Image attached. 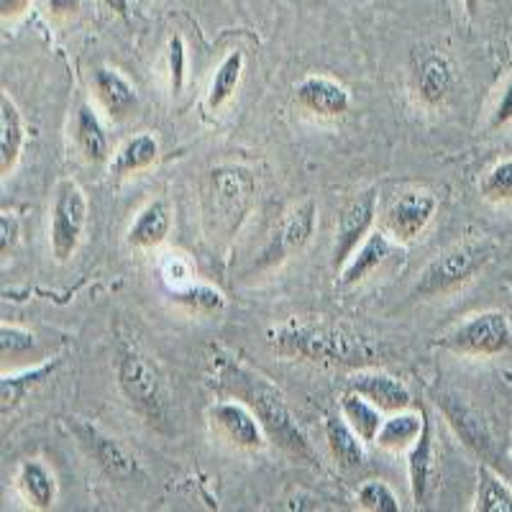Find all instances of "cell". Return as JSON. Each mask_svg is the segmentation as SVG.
Returning <instances> with one entry per match:
<instances>
[{"instance_id": "12", "label": "cell", "mask_w": 512, "mask_h": 512, "mask_svg": "<svg viewBox=\"0 0 512 512\" xmlns=\"http://www.w3.org/2000/svg\"><path fill=\"white\" fill-rule=\"evenodd\" d=\"M436 210L438 200L428 190L402 192L384 213V231L397 241L418 239L420 233L431 226Z\"/></svg>"}, {"instance_id": "8", "label": "cell", "mask_w": 512, "mask_h": 512, "mask_svg": "<svg viewBox=\"0 0 512 512\" xmlns=\"http://www.w3.org/2000/svg\"><path fill=\"white\" fill-rule=\"evenodd\" d=\"M315 228H318V205H315V200H305V203L295 205L274 226L272 236H269V241L264 244L262 254H259V259L254 264L256 272L280 267L282 262H287V259L297 256L300 251H305V246L313 239Z\"/></svg>"}, {"instance_id": "10", "label": "cell", "mask_w": 512, "mask_h": 512, "mask_svg": "<svg viewBox=\"0 0 512 512\" xmlns=\"http://www.w3.org/2000/svg\"><path fill=\"white\" fill-rule=\"evenodd\" d=\"M374 218H377V190H367L364 195L351 200L344 208V213L338 216L336 226V244H333L331 264L333 269H344L354 251L359 249L367 236L372 233Z\"/></svg>"}, {"instance_id": "20", "label": "cell", "mask_w": 512, "mask_h": 512, "mask_svg": "<svg viewBox=\"0 0 512 512\" xmlns=\"http://www.w3.org/2000/svg\"><path fill=\"white\" fill-rule=\"evenodd\" d=\"M24 116L8 93L0 95V175L8 177L24 152Z\"/></svg>"}, {"instance_id": "29", "label": "cell", "mask_w": 512, "mask_h": 512, "mask_svg": "<svg viewBox=\"0 0 512 512\" xmlns=\"http://www.w3.org/2000/svg\"><path fill=\"white\" fill-rule=\"evenodd\" d=\"M474 512H512V487L487 461L477 466Z\"/></svg>"}, {"instance_id": "34", "label": "cell", "mask_w": 512, "mask_h": 512, "mask_svg": "<svg viewBox=\"0 0 512 512\" xmlns=\"http://www.w3.org/2000/svg\"><path fill=\"white\" fill-rule=\"evenodd\" d=\"M356 500L369 512H400V502H397L395 492L379 479H369V482L361 484Z\"/></svg>"}, {"instance_id": "39", "label": "cell", "mask_w": 512, "mask_h": 512, "mask_svg": "<svg viewBox=\"0 0 512 512\" xmlns=\"http://www.w3.org/2000/svg\"><path fill=\"white\" fill-rule=\"evenodd\" d=\"M29 6L31 0H0V16H3V21H11V18L21 16Z\"/></svg>"}, {"instance_id": "4", "label": "cell", "mask_w": 512, "mask_h": 512, "mask_svg": "<svg viewBox=\"0 0 512 512\" xmlns=\"http://www.w3.org/2000/svg\"><path fill=\"white\" fill-rule=\"evenodd\" d=\"M495 256V244L487 239H466L448 246L418 277L410 297H438L474 280Z\"/></svg>"}, {"instance_id": "28", "label": "cell", "mask_w": 512, "mask_h": 512, "mask_svg": "<svg viewBox=\"0 0 512 512\" xmlns=\"http://www.w3.org/2000/svg\"><path fill=\"white\" fill-rule=\"evenodd\" d=\"M341 405V415L349 420V425L364 438V443H374L379 436V428H382L384 418H382V410L369 402L367 397H361L359 392H351L346 390L338 400Z\"/></svg>"}, {"instance_id": "5", "label": "cell", "mask_w": 512, "mask_h": 512, "mask_svg": "<svg viewBox=\"0 0 512 512\" xmlns=\"http://www.w3.org/2000/svg\"><path fill=\"white\" fill-rule=\"evenodd\" d=\"M118 387L128 405L149 423L162 425L169 418V395L162 372L139 349H123L116 364Z\"/></svg>"}, {"instance_id": "31", "label": "cell", "mask_w": 512, "mask_h": 512, "mask_svg": "<svg viewBox=\"0 0 512 512\" xmlns=\"http://www.w3.org/2000/svg\"><path fill=\"white\" fill-rule=\"evenodd\" d=\"M39 354V338L34 336L26 328L11 326V323H3L0 326V359H3V369H8V364H16V361L26 359V356Z\"/></svg>"}, {"instance_id": "22", "label": "cell", "mask_w": 512, "mask_h": 512, "mask_svg": "<svg viewBox=\"0 0 512 512\" xmlns=\"http://www.w3.org/2000/svg\"><path fill=\"white\" fill-rule=\"evenodd\" d=\"M326 443L333 461L341 469H346V472L359 469L364 464V459H367L364 438L351 428L344 415H326Z\"/></svg>"}, {"instance_id": "26", "label": "cell", "mask_w": 512, "mask_h": 512, "mask_svg": "<svg viewBox=\"0 0 512 512\" xmlns=\"http://www.w3.org/2000/svg\"><path fill=\"white\" fill-rule=\"evenodd\" d=\"M159 159V141L149 131H141L134 139H128L126 144L116 152V157L108 162V172L113 177H128L136 172L152 167Z\"/></svg>"}, {"instance_id": "25", "label": "cell", "mask_w": 512, "mask_h": 512, "mask_svg": "<svg viewBox=\"0 0 512 512\" xmlns=\"http://www.w3.org/2000/svg\"><path fill=\"white\" fill-rule=\"evenodd\" d=\"M75 141L85 162L90 164H105L111 162V141L105 134L103 123H100L98 113L93 111V105L82 103L75 113Z\"/></svg>"}, {"instance_id": "7", "label": "cell", "mask_w": 512, "mask_h": 512, "mask_svg": "<svg viewBox=\"0 0 512 512\" xmlns=\"http://www.w3.org/2000/svg\"><path fill=\"white\" fill-rule=\"evenodd\" d=\"M88 223V198L75 180H62L54 190L49 244L57 262H70Z\"/></svg>"}, {"instance_id": "9", "label": "cell", "mask_w": 512, "mask_h": 512, "mask_svg": "<svg viewBox=\"0 0 512 512\" xmlns=\"http://www.w3.org/2000/svg\"><path fill=\"white\" fill-rule=\"evenodd\" d=\"M436 405L443 413V418H446V423L451 425V431L459 436V441L464 443L472 454H477L479 459L484 461H489L495 456V436H492V428H489L482 410L474 408L472 402L466 400L464 395L451 390L438 392Z\"/></svg>"}, {"instance_id": "35", "label": "cell", "mask_w": 512, "mask_h": 512, "mask_svg": "<svg viewBox=\"0 0 512 512\" xmlns=\"http://www.w3.org/2000/svg\"><path fill=\"white\" fill-rule=\"evenodd\" d=\"M167 62H169V85H172V93L177 95L182 93V88H185V75H187V49L180 34H175L172 39H169Z\"/></svg>"}, {"instance_id": "14", "label": "cell", "mask_w": 512, "mask_h": 512, "mask_svg": "<svg viewBox=\"0 0 512 512\" xmlns=\"http://www.w3.org/2000/svg\"><path fill=\"white\" fill-rule=\"evenodd\" d=\"M346 390L367 397L382 413H397V410H408L413 405V395H410L408 384L392 377V374L382 372L379 367L356 369L349 377V382H346Z\"/></svg>"}, {"instance_id": "2", "label": "cell", "mask_w": 512, "mask_h": 512, "mask_svg": "<svg viewBox=\"0 0 512 512\" xmlns=\"http://www.w3.org/2000/svg\"><path fill=\"white\" fill-rule=\"evenodd\" d=\"M269 349L285 359L310 361L320 367H382L387 346L369 333L328 320H290L267 331Z\"/></svg>"}, {"instance_id": "6", "label": "cell", "mask_w": 512, "mask_h": 512, "mask_svg": "<svg viewBox=\"0 0 512 512\" xmlns=\"http://www.w3.org/2000/svg\"><path fill=\"white\" fill-rule=\"evenodd\" d=\"M438 346L459 356H500L512 346V326L502 310L477 313L438 338Z\"/></svg>"}, {"instance_id": "24", "label": "cell", "mask_w": 512, "mask_h": 512, "mask_svg": "<svg viewBox=\"0 0 512 512\" xmlns=\"http://www.w3.org/2000/svg\"><path fill=\"white\" fill-rule=\"evenodd\" d=\"M18 489L29 507L34 510H52L57 505V477L44 461L29 459L18 469Z\"/></svg>"}, {"instance_id": "36", "label": "cell", "mask_w": 512, "mask_h": 512, "mask_svg": "<svg viewBox=\"0 0 512 512\" xmlns=\"http://www.w3.org/2000/svg\"><path fill=\"white\" fill-rule=\"evenodd\" d=\"M512 121V72L507 77L505 88H502L500 100H497L495 111L489 116V131H497V128L507 126Z\"/></svg>"}, {"instance_id": "13", "label": "cell", "mask_w": 512, "mask_h": 512, "mask_svg": "<svg viewBox=\"0 0 512 512\" xmlns=\"http://www.w3.org/2000/svg\"><path fill=\"white\" fill-rule=\"evenodd\" d=\"M75 436L80 438L82 448L88 451L90 459L103 469L111 479H131L139 472V464H136L134 454L128 451L123 443H118L116 438H111L108 433H103L100 428L90 423H75L72 425Z\"/></svg>"}, {"instance_id": "27", "label": "cell", "mask_w": 512, "mask_h": 512, "mask_svg": "<svg viewBox=\"0 0 512 512\" xmlns=\"http://www.w3.org/2000/svg\"><path fill=\"white\" fill-rule=\"evenodd\" d=\"M423 423L425 410H420V413H410V408L397 410V413H392L390 418L384 420L374 443H379L384 451H395V454L410 451L413 443L420 438V433H423Z\"/></svg>"}, {"instance_id": "41", "label": "cell", "mask_w": 512, "mask_h": 512, "mask_svg": "<svg viewBox=\"0 0 512 512\" xmlns=\"http://www.w3.org/2000/svg\"><path fill=\"white\" fill-rule=\"evenodd\" d=\"M464 6L469 11V16H474L479 11V6H482V0H464Z\"/></svg>"}, {"instance_id": "33", "label": "cell", "mask_w": 512, "mask_h": 512, "mask_svg": "<svg viewBox=\"0 0 512 512\" xmlns=\"http://www.w3.org/2000/svg\"><path fill=\"white\" fill-rule=\"evenodd\" d=\"M482 195L492 203H512V157L497 162L484 175Z\"/></svg>"}, {"instance_id": "21", "label": "cell", "mask_w": 512, "mask_h": 512, "mask_svg": "<svg viewBox=\"0 0 512 512\" xmlns=\"http://www.w3.org/2000/svg\"><path fill=\"white\" fill-rule=\"evenodd\" d=\"M454 67L443 54H428L420 62L418 75H415V88H418V98L423 100L428 108L446 103V98L454 90Z\"/></svg>"}, {"instance_id": "3", "label": "cell", "mask_w": 512, "mask_h": 512, "mask_svg": "<svg viewBox=\"0 0 512 512\" xmlns=\"http://www.w3.org/2000/svg\"><path fill=\"white\" fill-rule=\"evenodd\" d=\"M254 195L256 180L251 169L236 164L210 169L203 187V221L208 239L228 244L244 226L254 205Z\"/></svg>"}, {"instance_id": "15", "label": "cell", "mask_w": 512, "mask_h": 512, "mask_svg": "<svg viewBox=\"0 0 512 512\" xmlns=\"http://www.w3.org/2000/svg\"><path fill=\"white\" fill-rule=\"evenodd\" d=\"M438 456H436V441H433V423L425 413L423 433L413 448L408 451V477H410V492H413L415 505H428L433 489H436L438 479Z\"/></svg>"}, {"instance_id": "1", "label": "cell", "mask_w": 512, "mask_h": 512, "mask_svg": "<svg viewBox=\"0 0 512 512\" xmlns=\"http://www.w3.org/2000/svg\"><path fill=\"white\" fill-rule=\"evenodd\" d=\"M210 382L221 395L249 405L251 413L262 423L272 446H277L297 461L318 464L313 443L308 441L303 428L297 425L287 397L262 372L246 367L244 361L233 359V356L218 354L213 356V379Z\"/></svg>"}, {"instance_id": "17", "label": "cell", "mask_w": 512, "mask_h": 512, "mask_svg": "<svg viewBox=\"0 0 512 512\" xmlns=\"http://www.w3.org/2000/svg\"><path fill=\"white\" fill-rule=\"evenodd\" d=\"M93 90L98 103L103 105V111L116 123L126 121L139 105V93H136L134 85L111 67H98L93 72Z\"/></svg>"}, {"instance_id": "16", "label": "cell", "mask_w": 512, "mask_h": 512, "mask_svg": "<svg viewBox=\"0 0 512 512\" xmlns=\"http://www.w3.org/2000/svg\"><path fill=\"white\" fill-rule=\"evenodd\" d=\"M295 98L300 108L323 118H338L349 113L351 95L344 85H338L331 77L310 75L297 82Z\"/></svg>"}, {"instance_id": "38", "label": "cell", "mask_w": 512, "mask_h": 512, "mask_svg": "<svg viewBox=\"0 0 512 512\" xmlns=\"http://www.w3.org/2000/svg\"><path fill=\"white\" fill-rule=\"evenodd\" d=\"M82 8V0H49V13L57 18L77 16Z\"/></svg>"}, {"instance_id": "18", "label": "cell", "mask_w": 512, "mask_h": 512, "mask_svg": "<svg viewBox=\"0 0 512 512\" xmlns=\"http://www.w3.org/2000/svg\"><path fill=\"white\" fill-rule=\"evenodd\" d=\"M172 221H175L172 203L164 198L152 200V203L146 205L139 216L134 218L131 228H128V246H136V249H154V246L164 244L169 231H172Z\"/></svg>"}, {"instance_id": "19", "label": "cell", "mask_w": 512, "mask_h": 512, "mask_svg": "<svg viewBox=\"0 0 512 512\" xmlns=\"http://www.w3.org/2000/svg\"><path fill=\"white\" fill-rule=\"evenodd\" d=\"M59 367H62V359H52L44 361V364H39V367L34 369H24V372L18 374L3 372V379H0V413H3V418L16 413V410L24 405L26 397H29L36 387H41V384L47 382V379H52Z\"/></svg>"}, {"instance_id": "11", "label": "cell", "mask_w": 512, "mask_h": 512, "mask_svg": "<svg viewBox=\"0 0 512 512\" xmlns=\"http://www.w3.org/2000/svg\"><path fill=\"white\" fill-rule=\"evenodd\" d=\"M208 418L216 425V431L239 451H262L269 443L259 418L241 400H218L216 405H210Z\"/></svg>"}, {"instance_id": "30", "label": "cell", "mask_w": 512, "mask_h": 512, "mask_svg": "<svg viewBox=\"0 0 512 512\" xmlns=\"http://www.w3.org/2000/svg\"><path fill=\"white\" fill-rule=\"evenodd\" d=\"M241 72H244V54L231 52L221 64H218L213 82L208 90V108L210 111H221L223 105L233 98L236 88L241 82Z\"/></svg>"}, {"instance_id": "37", "label": "cell", "mask_w": 512, "mask_h": 512, "mask_svg": "<svg viewBox=\"0 0 512 512\" xmlns=\"http://www.w3.org/2000/svg\"><path fill=\"white\" fill-rule=\"evenodd\" d=\"M18 236H21L18 218L13 216V213H3V216H0V254H11L18 244Z\"/></svg>"}, {"instance_id": "40", "label": "cell", "mask_w": 512, "mask_h": 512, "mask_svg": "<svg viewBox=\"0 0 512 512\" xmlns=\"http://www.w3.org/2000/svg\"><path fill=\"white\" fill-rule=\"evenodd\" d=\"M103 3L111 8L113 13H118V16H128V0H103Z\"/></svg>"}, {"instance_id": "23", "label": "cell", "mask_w": 512, "mask_h": 512, "mask_svg": "<svg viewBox=\"0 0 512 512\" xmlns=\"http://www.w3.org/2000/svg\"><path fill=\"white\" fill-rule=\"evenodd\" d=\"M392 254V244H390V236L382 231H372L367 236V241L354 251L346 267L341 269L338 274V285L341 287H354L359 285L361 280H367L369 274L384 264V259Z\"/></svg>"}, {"instance_id": "32", "label": "cell", "mask_w": 512, "mask_h": 512, "mask_svg": "<svg viewBox=\"0 0 512 512\" xmlns=\"http://www.w3.org/2000/svg\"><path fill=\"white\" fill-rule=\"evenodd\" d=\"M177 305L187 308L190 313H198V315H213V313H221L226 308V297H223L221 290L210 285H187L185 290H177L172 295Z\"/></svg>"}]
</instances>
